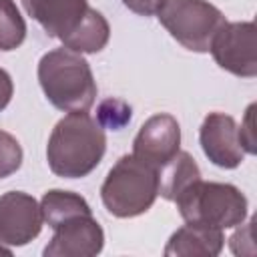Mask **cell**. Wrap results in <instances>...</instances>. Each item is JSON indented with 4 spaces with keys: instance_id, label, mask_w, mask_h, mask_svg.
Instances as JSON below:
<instances>
[{
    "instance_id": "6da1fadb",
    "label": "cell",
    "mask_w": 257,
    "mask_h": 257,
    "mask_svg": "<svg viewBox=\"0 0 257 257\" xmlns=\"http://www.w3.org/2000/svg\"><path fill=\"white\" fill-rule=\"evenodd\" d=\"M106 151L104 128L86 112H68L62 116L46 145L50 171L62 179H82L102 161Z\"/></svg>"
},
{
    "instance_id": "7a4b0ae2",
    "label": "cell",
    "mask_w": 257,
    "mask_h": 257,
    "mask_svg": "<svg viewBox=\"0 0 257 257\" xmlns=\"http://www.w3.org/2000/svg\"><path fill=\"white\" fill-rule=\"evenodd\" d=\"M36 74L46 100L62 112H86L96 100L98 88L80 52L66 46L48 50L38 60Z\"/></svg>"
},
{
    "instance_id": "3957f363",
    "label": "cell",
    "mask_w": 257,
    "mask_h": 257,
    "mask_svg": "<svg viewBox=\"0 0 257 257\" xmlns=\"http://www.w3.org/2000/svg\"><path fill=\"white\" fill-rule=\"evenodd\" d=\"M157 197L159 171L133 153L122 155L112 165L100 187L104 209L118 219H131L147 213Z\"/></svg>"
},
{
    "instance_id": "277c9868",
    "label": "cell",
    "mask_w": 257,
    "mask_h": 257,
    "mask_svg": "<svg viewBox=\"0 0 257 257\" xmlns=\"http://www.w3.org/2000/svg\"><path fill=\"white\" fill-rule=\"evenodd\" d=\"M177 209L187 223L213 229L239 227L247 219V197L231 183L195 181L177 199Z\"/></svg>"
},
{
    "instance_id": "5b68a950",
    "label": "cell",
    "mask_w": 257,
    "mask_h": 257,
    "mask_svg": "<svg viewBox=\"0 0 257 257\" xmlns=\"http://www.w3.org/2000/svg\"><path fill=\"white\" fill-rule=\"evenodd\" d=\"M157 18L191 52H209L213 36L227 22L223 12L207 0H165Z\"/></svg>"
},
{
    "instance_id": "8992f818",
    "label": "cell",
    "mask_w": 257,
    "mask_h": 257,
    "mask_svg": "<svg viewBox=\"0 0 257 257\" xmlns=\"http://www.w3.org/2000/svg\"><path fill=\"white\" fill-rule=\"evenodd\" d=\"M215 62L241 78L257 76V42L253 22H225L211 40Z\"/></svg>"
},
{
    "instance_id": "52a82bcc",
    "label": "cell",
    "mask_w": 257,
    "mask_h": 257,
    "mask_svg": "<svg viewBox=\"0 0 257 257\" xmlns=\"http://www.w3.org/2000/svg\"><path fill=\"white\" fill-rule=\"evenodd\" d=\"M40 203L24 191H8L0 197V243L4 247H22L42 231Z\"/></svg>"
},
{
    "instance_id": "ba28073f",
    "label": "cell",
    "mask_w": 257,
    "mask_h": 257,
    "mask_svg": "<svg viewBox=\"0 0 257 257\" xmlns=\"http://www.w3.org/2000/svg\"><path fill=\"white\" fill-rule=\"evenodd\" d=\"M181 151V126L169 112L149 116L133 141V155L157 171Z\"/></svg>"
},
{
    "instance_id": "9c48e42d",
    "label": "cell",
    "mask_w": 257,
    "mask_h": 257,
    "mask_svg": "<svg viewBox=\"0 0 257 257\" xmlns=\"http://www.w3.org/2000/svg\"><path fill=\"white\" fill-rule=\"evenodd\" d=\"M199 143L205 157L221 169H237L245 159L239 126L231 114L209 112L199 128Z\"/></svg>"
},
{
    "instance_id": "30bf717a",
    "label": "cell",
    "mask_w": 257,
    "mask_h": 257,
    "mask_svg": "<svg viewBox=\"0 0 257 257\" xmlns=\"http://www.w3.org/2000/svg\"><path fill=\"white\" fill-rule=\"evenodd\" d=\"M52 231L44 257H94L104 247V231L92 215L72 217Z\"/></svg>"
},
{
    "instance_id": "8fae6325",
    "label": "cell",
    "mask_w": 257,
    "mask_h": 257,
    "mask_svg": "<svg viewBox=\"0 0 257 257\" xmlns=\"http://www.w3.org/2000/svg\"><path fill=\"white\" fill-rule=\"evenodd\" d=\"M26 14L34 18L50 38L68 36L88 12V0H20Z\"/></svg>"
},
{
    "instance_id": "7c38bea8",
    "label": "cell",
    "mask_w": 257,
    "mask_h": 257,
    "mask_svg": "<svg viewBox=\"0 0 257 257\" xmlns=\"http://www.w3.org/2000/svg\"><path fill=\"white\" fill-rule=\"evenodd\" d=\"M223 245L221 229L187 223L169 237L163 253L167 257H217Z\"/></svg>"
},
{
    "instance_id": "4fadbf2b",
    "label": "cell",
    "mask_w": 257,
    "mask_h": 257,
    "mask_svg": "<svg viewBox=\"0 0 257 257\" xmlns=\"http://www.w3.org/2000/svg\"><path fill=\"white\" fill-rule=\"evenodd\" d=\"M201 179V169L187 151H179L159 169V195L165 201H173L195 181Z\"/></svg>"
},
{
    "instance_id": "5bb4252c",
    "label": "cell",
    "mask_w": 257,
    "mask_h": 257,
    "mask_svg": "<svg viewBox=\"0 0 257 257\" xmlns=\"http://www.w3.org/2000/svg\"><path fill=\"white\" fill-rule=\"evenodd\" d=\"M108 38H110V26H108L106 18L98 10L88 8V12L80 20V24L68 36H64L60 42H62V46H66L74 52L96 54L108 44Z\"/></svg>"
},
{
    "instance_id": "9a60e30c",
    "label": "cell",
    "mask_w": 257,
    "mask_h": 257,
    "mask_svg": "<svg viewBox=\"0 0 257 257\" xmlns=\"http://www.w3.org/2000/svg\"><path fill=\"white\" fill-rule=\"evenodd\" d=\"M40 211L42 219L50 229H56L64 221L78 217V215H92L90 205L86 203L84 197L72 191H62V189H50L42 195L40 201Z\"/></svg>"
},
{
    "instance_id": "2e32d148",
    "label": "cell",
    "mask_w": 257,
    "mask_h": 257,
    "mask_svg": "<svg viewBox=\"0 0 257 257\" xmlns=\"http://www.w3.org/2000/svg\"><path fill=\"white\" fill-rule=\"evenodd\" d=\"M26 38V22L14 0H0V50H16Z\"/></svg>"
},
{
    "instance_id": "e0dca14e",
    "label": "cell",
    "mask_w": 257,
    "mask_h": 257,
    "mask_svg": "<svg viewBox=\"0 0 257 257\" xmlns=\"http://www.w3.org/2000/svg\"><path fill=\"white\" fill-rule=\"evenodd\" d=\"M96 120L102 128H112L118 131L126 122H131V106L124 100L118 98H106L98 104V114Z\"/></svg>"
},
{
    "instance_id": "ac0fdd59",
    "label": "cell",
    "mask_w": 257,
    "mask_h": 257,
    "mask_svg": "<svg viewBox=\"0 0 257 257\" xmlns=\"http://www.w3.org/2000/svg\"><path fill=\"white\" fill-rule=\"evenodd\" d=\"M22 147L16 137L6 131H0V179L10 177L22 165Z\"/></svg>"
},
{
    "instance_id": "d6986e66",
    "label": "cell",
    "mask_w": 257,
    "mask_h": 257,
    "mask_svg": "<svg viewBox=\"0 0 257 257\" xmlns=\"http://www.w3.org/2000/svg\"><path fill=\"white\" fill-rule=\"evenodd\" d=\"M253 110H255V104H249V108L245 110V118H243V122H241V126H239V139H241V145H243V149H245V155H255V153H257Z\"/></svg>"
},
{
    "instance_id": "ffe728a7",
    "label": "cell",
    "mask_w": 257,
    "mask_h": 257,
    "mask_svg": "<svg viewBox=\"0 0 257 257\" xmlns=\"http://www.w3.org/2000/svg\"><path fill=\"white\" fill-rule=\"evenodd\" d=\"M120 2L139 16H153L159 12L165 0H120Z\"/></svg>"
},
{
    "instance_id": "44dd1931",
    "label": "cell",
    "mask_w": 257,
    "mask_h": 257,
    "mask_svg": "<svg viewBox=\"0 0 257 257\" xmlns=\"http://www.w3.org/2000/svg\"><path fill=\"white\" fill-rule=\"evenodd\" d=\"M12 94H14L12 78H10V74L4 68H0V110H4L10 104Z\"/></svg>"
},
{
    "instance_id": "7402d4cb",
    "label": "cell",
    "mask_w": 257,
    "mask_h": 257,
    "mask_svg": "<svg viewBox=\"0 0 257 257\" xmlns=\"http://www.w3.org/2000/svg\"><path fill=\"white\" fill-rule=\"evenodd\" d=\"M0 255H12V249H10V247H4V245L0 243Z\"/></svg>"
}]
</instances>
